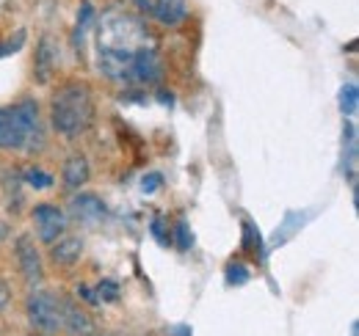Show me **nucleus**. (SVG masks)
Instances as JSON below:
<instances>
[{
  "instance_id": "f257e3e1",
  "label": "nucleus",
  "mask_w": 359,
  "mask_h": 336,
  "mask_svg": "<svg viewBox=\"0 0 359 336\" xmlns=\"http://www.w3.org/2000/svg\"><path fill=\"white\" fill-rule=\"evenodd\" d=\"M94 119V99L86 83H69L58 88L50 102V122L53 130L64 138H78L86 132Z\"/></svg>"
},
{
  "instance_id": "f03ea898",
  "label": "nucleus",
  "mask_w": 359,
  "mask_h": 336,
  "mask_svg": "<svg viewBox=\"0 0 359 336\" xmlns=\"http://www.w3.org/2000/svg\"><path fill=\"white\" fill-rule=\"evenodd\" d=\"M42 146V122L34 99H22L11 108H0V149L22 152Z\"/></svg>"
},
{
  "instance_id": "7ed1b4c3",
  "label": "nucleus",
  "mask_w": 359,
  "mask_h": 336,
  "mask_svg": "<svg viewBox=\"0 0 359 336\" xmlns=\"http://www.w3.org/2000/svg\"><path fill=\"white\" fill-rule=\"evenodd\" d=\"M25 314L28 323L36 334L53 336L61 331V306H58V295L45 293V290H34L25 300Z\"/></svg>"
},
{
  "instance_id": "20e7f679",
  "label": "nucleus",
  "mask_w": 359,
  "mask_h": 336,
  "mask_svg": "<svg viewBox=\"0 0 359 336\" xmlns=\"http://www.w3.org/2000/svg\"><path fill=\"white\" fill-rule=\"evenodd\" d=\"M14 253H17V265H20V273L25 279V284L31 290H36L45 281V265H42V256H39L34 237L31 234H20L14 240Z\"/></svg>"
},
{
  "instance_id": "39448f33",
  "label": "nucleus",
  "mask_w": 359,
  "mask_h": 336,
  "mask_svg": "<svg viewBox=\"0 0 359 336\" xmlns=\"http://www.w3.org/2000/svg\"><path fill=\"white\" fill-rule=\"evenodd\" d=\"M34 223H36V237L47 246H53L58 237H64L67 226H69L64 210H58L55 204H36L34 207Z\"/></svg>"
},
{
  "instance_id": "423d86ee",
  "label": "nucleus",
  "mask_w": 359,
  "mask_h": 336,
  "mask_svg": "<svg viewBox=\"0 0 359 336\" xmlns=\"http://www.w3.org/2000/svg\"><path fill=\"white\" fill-rule=\"evenodd\" d=\"M58 306H61V331L72 336H89L94 334V320L89 317V312L75 303L67 295H58Z\"/></svg>"
},
{
  "instance_id": "0eeeda50",
  "label": "nucleus",
  "mask_w": 359,
  "mask_h": 336,
  "mask_svg": "<svg viewBox=\"0 0 359 336\" xmlns=\"http://www.w3.org/2000/svg\"><path fill=\"white\" fill-rule=\"evenodd\" d=\"M161 75H163V64H161L158 52L149 50V47L135 50V55L130 58L128 78H133V80H138V83H158Z\"/></svg>"
},
{
  "instance_id": "6e6552de",
  "label": "nucleus",
  "mask_w": 359,
  "mask_h": 336,
  "mask_svg": "<svg viewBox=\"0 0 359 336\" xmlns=\"http://www.w3.org/2000/svg\"><path fill=\"white\" fill-rule=\"evenodd\" d=\"M58 61H61V55H58V44L55 39L45 34L39 44H36V58H34V78H36V83H50L53 80V75H55V69H58Z\"/></svg>"
},
{
  "instance_id": "1a4fd4ad",
  "label": "nucleus",
  "mask_w": 359,
  "mask_h": 336,
  "mask_svg": "<svg viewBox=\"0 0 359 336\" xmlns=\"http://www.w3.org/2000/svg\"><path fill=\"white\" fill-rule=\"evenodd\" d=\"M81 253H83V237H78V234H64L50 246V259L61 267L75 265L81 259Z\"/></svg>"
},
{
  "instance_id": "9d476101",
  "label": "nucleus",
  "mask_w": 359,
  "mask_h": 336,
  "mask_svg": "<svg viewBox=\"0 0 359 336\" xmlns=\"http://www.w3.org/2000/svg\"><path fill=\"white\" fill-rule=\"evenodd\" d=\"M89 176H91V166H89V160H86V155L75 152L72 158H67V163L61 168V179H64V185H67L69 190L83 188V185L89 182Z\"/></svg>"
},
{
  "instance_id": "9b49d317",
  "label": "nucleus",
  "mask_w": 359,
  "mask_h": 336,
  "mask_svg": "<svg viewBox=\"0 0 359 336\" xmlns=\"http://www.w3.org/2000/svg\"><path fill=\"white\" fill-rule=\"evenodd\" d=\"M72 212H75V218H81L83 223H100L108 210H105V204H102L97 196H91V193H78V196L72 199Z\"/></svg>"
},
{
  "instance_id": "f8f14e48",
  "label": "nucleus",
  "mask_w": 359,
  "mask_h": 336,
  "mask_svg": "<svg viewBox=\"0 0 359 336\" xmlns=\"http://www.w3.org/2000/svg\"><path fill=\"white\" fill-rule=\"evenodd\" d=\"M152 14L163 25H180L185 20V0H155Z\"/></svg>"
},
{
  "instance_id": "ddd939ff",
  "label": "nucleus",
  "mask_w": 359,
  "mask_h": 336,
  "mask_svg": "<svg viewBox=\"0 0 359 336\" xmlns=\"http://www.w3.org/2000/svg\"><path fill=\"white\" fill-rule=\"evenodd\" d=\"M359 108V91L354 83H346L340 88V111L343 116H354Z\"/></svg>"
},
{
  "instance_id": "4468645a",
  "label": "nucleus",
  "mask_w": 359,
  "mask_h": 336,
  "mask_svg": "<svg viewBox=\"0 0 359 336\" xmlns=\"http://www.w3.org/2000/svg\"><path fill=\"white\" fill-rule=\"evenodd\" d=\"M31 188H39V190H45V188H53V176L47 174V171H42V168L36 166H28L25 168V176H22Z\"/></svg>"
},
{
  "instance_id": "2eb2a0df",
  "label": "nucleus",
  "mask_w": 359,
  "mask_h": 336,
  "mask_svg": "<svg viewBox=\"0 0 359 336\" xmlns=\"http://www.w3.org/2000/svg\"><path fill=\"white\" fill-rule=\"evenodd\" d=\"M25 42H28V34L20 28L17 34H11L8 39H3L0 42V58H6V55H14V52H20L22 47H25Z\"/></svg>"
},
{
  "instance_id": "dca6fc26",
  "label": "nucleus",
  "mask_w": 359,
  "mask_h": 336,
  "mask_svg": "<svg viewBox=\"0 0 359 336\" xmlns=\"http://www.w3.org/2000/svg\"><path fill=\"white\" fill-rule=\"evenodd\" d=\"M97 298H100L102 303H116V300H119V284L111 281V279H102V281L97 284Z\"/></svg>"
},
{
  "instance_id": "f3484780",
  "label": "nucleus",
  "mask_w": 359,
  "mask_h": 336,
  "mask_svg": "<svg viewBox=\"0 0 359 336\" xmlns=\"http://www.w3.org/2000/svg\"><path fill=\"white\" fill-rule=\"evenodd\" d=\"M224 279H226V284H229V287H241V284H246V281H249V270H246L243 265L232 262V265L226 267Z\"/></svg>"
},
{
  "instance_id": "a211bd4d",
  "label": "nucleus",
  "mask_w": 359,
  "mask_h": 336,
  "mask_svg": "<svg viewBox=\"0 0 359 336\" xmlns=\"http://www.w3.org/2000/svg\"><path fill=\"white\" fill-rule=\"evenodd\" d=\"M175 240H177V248H182V251H188V248L194 246V234L188 232V223L180 220L177 229H175Z\"/></svg>"
},
{
  "instance_id": "6ab92c4d",
  "label": "nucleus",
  "mask_w": 359,
  "mask_h": 336,
  "mask_svg": "<svg viewBox=\"0 0 359 336\" xmlns=\"http://www.w3.org/2000/svg\"><path fill=\"white\" fill-rule=\"evenodd\" d=\"M141 188H144L147 193L158 190V188H161V174H147V176L141 179Z\"/></svg>"
},
{
  "instance_id": "aec40b11",
  "label": "nucleus",
  "mask_w": 359,
  "mask_h": 336,
  "mask_svg": "<svg viewBox=\"0 0 359 336\" xmlns=\"http://www.w3.org/2000/svg\"><path fill=\"white\" fill-rule=\"evenodd\" d=\"M75 293H78V298H83L86 303H91V306H94V303H100V298H97V293L91 290L89 284H78V290H75Z\"/></svg>"
},
{
  "instance_id": "412c9836",
  "label": "nucleus",
  "mask_w": 359,
  "mask_h": 336,
  "mask_svg": "<svg viewBox=\"0 0 359 336\" xmlns=\"http://www.w3.org/2000/svg\"><path fill=\"white\" fill-rule=\"evenodd\" d=\"M152 234L158 237L161 246H169V234L163 232V223H161V220H152Z\"/></svg>"
},
{
  "instance_id": "4be33fe9",
  "label": "nucleus",
  "mask_w": 359,
  "mask_h": 336,
  "mask_svg": "<svg viewBox=\"0 0 359 336\" xmlns=\"http://www.w3.org/2000/svg\"><path fill=\"white\" fill-rule=\"evenodd\" d=\"M8 300H11V290L6 287V281H0V312L8 306Z\"/></svg>"
},
{
  "instance_id": "5701e85b",
  "label": "nucleus",
  "mask_w": 359,
  "mask_h": 336,
  "mask_svg": "<svg viewBox=\"0 0 359 336\" xmlns=\"http://www.w3.org/2000/svg\"><path fill=\"white\" fill-rule=\"evenodd\" d=\"M158 99H161L163 105H172V94H166V91H161V94H158Z\"/></svg>"
},
{
  "instance_id": "b1692460",
  "label": "nucleus",
  "mask_w": 359,
  "mask_h": 336,
  "mask_svg": "<svg viewBox=\"0 0 359 336\" xmlns=\"http://www.w3.org/2000/svg\"><path fill=\"white\" fill-rule=\"evenodd\" d=\"M6 237V223H0V240Z\"/></svg>"
},
{
  "instance_id": "393cba45",
  "label": "nucleus",
  "mask_w": 359,
  "mask_h": 336,
  "mask_svg": "<svg viewBox=\"0 0 359 336\" xmlns=\"http://www.w3.org/2000/svg\"><path fill=\"white\" fill-rule=\"evenodd\" d=\"M89 336H102V334H97V331H94V334H89Z\"/></svg>"
},
{
  "instance_id": "a878e982",
  "label": "nucleus",
  "mask_w": 359,
  "mask_h": 336,
  "mask_svg": "<svg viewBox=\"0 0 359 336\" xmlns=\"http://www.w3.org/2000/svg\"><path fill=\"white\" fill-rule=\"evenodd\" d=\"M34 336H42V334H34Z\"/></svg>"
}]
</instances>
